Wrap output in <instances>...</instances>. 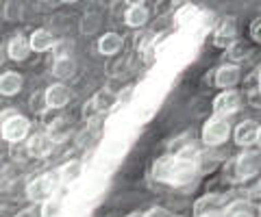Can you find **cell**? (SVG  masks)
Wrapping results in <instances>:
<instances>
[{"label": "cell", "mask_w": 261, "mask_h": 217, "mask_svg": "<svg viewBox=\"0 0 261 217\" xmlns=\"http://www.w3.org/2000/svg\"><path fill=\"white\" fill-rule=\"evenodd\" d=\"M198 170H200V154L192 146H185L181 150H176L174 154L161 157L152 165V176L159 182L183 187V184L192 182L196 178Z\"/></svg>", "instance_id": "cell-1"}, {"label": "cell", "mask_w": 261, "mask_h": 217, "mask_svg": "<svg viewBox=\"0 0 261 217\" xmlns=\"http://www.w3.org/2000/svg\"><path fill=\"white\" fill-rule=\"evenodd\" d=\"M59 187H61V182H59L57 172H48V174H42V176H37V178H33L27 184V198L33 204H44L46 200L57 196V189Z\"/></svg>", "instance_id": "cell-2"}, {"label": "cell", "mask_w": 261, "mask_h": 217, "mask_svg": "<svg viewBox=\"0 0 261 217\" xmlns=\"http://www.w3.org/2000/svg\"><path fill=\"white\" fill-rule=\"evenodd\" d=\"M3 126H0V133H3V139L9 143H20L29 137L31 133V122L24 115L18 113H9L7 117L0 119Z\"/></svg>", "instance_id": "cell-3"}, {"label": "cell", "mask_w": 261, "mask_h": 217, "mask_svg": "<svg viewBox=\"0 0 261 217\" xmlns=\"http://www.w3.org/2000/svg\"><path fill=\"white\" fill-rule=\"evenodd\" d=\"M231 135V124L228 119L224 117H209L205 126H202V141L207 143L209 148H216V146H222V143L228 139Z\"/></svg>", "instance_id": "cell-4"}, {"label": "cell", "mask_w": 261, "mask_h": 217, "mask_svg": "<svg viewBox=\"0 0 261 217\" xmlns=\"http://www.w3.org/2000/svg\"><path fill=\"white\" fill-rule=\"evenodd\" d=\"M261 172V152L244 150L235 159V180H250Z\"/></svg>", "instance_id": "cell-5"}, {"label": "cell", "mask_w": 261, "mask_h": 217, "mask_svg": "<svg viewBox=\"0 0 261 217\" xmlns=\"http://www.w3.org/2000/svg\"><path fill=\"white\" fill-rule=\"evenodd\" d=\"M226 196L222 194H205L200 196L194 202V215L196 217H216L222 215V211L226 208Z\"/></svg>", "instance_id": "cell-6"}, {"label": "cell", "mask_w": 261, "mask_h": 217, "mask_svg": "<svg viewBox=\"0 0 261 217\" xmlns=\"http://www.w3.org/2000/svg\"><path fill=\"white\" fill-rule=\"evenodd\" d=\"M242 104V96L235 91V89H228V91H222L214 100V115L216 117H224L228 119V115H233L235 111L240 109Z\"/></svg>", "instance_id": "cell-7"}, {"label": "cell", "mask_w": 261, "mask_h": 217, "mask_svg": "<svg viewBox=\"0 0 261 217\" xmlns=\"http://www.w3.org/2000/svg\"><path fill=\"white\" fill-rule=\"evenodd\" d=\"M55 150V143L53 139L48 137L46 133H33L29 135L27 139V154L33 157V159H46L50 157Z\"/></svg>", "instance_id": "cell-8"}, {"label": "cell", "mask_w": 261, "mask_h": 217, "mask_svg": "<svg viewBox=\"0 0 261 217\" xmlns=\"http://www.w3.org/2000/svg\"><path fill=\"white\" fill-rule=\"evenodd\" d=\"M238 42V22L233 18H226L218 24V28L214 30V44L220 48H228Z\"/></svg>", "instance_id": "cell-9"}, {"label": "cell", "mask_w": 261, "mask_h": 217, "mask_svg": "<svg viewBox=\"0 0 261 217\" xmlns=\"http://www.w3.org/2000/svg\"><path fill=\"white\" fill-rule=\"evenodd\" d=\"M70 100H72V91L68 89V85H63V83L50 85L44 94V102L48 109H63Z\"/></svg>", "instance_id": "cell-10"}, {"label": "cell", "mask_w": 261, "mask_h": 217, "mask_svg": "<svg viewBox=\"0 0 261 217\" xmlns=\"http://www.w3.org/2000/svg\"><path fill=\"white\" fill-rule=\"evenodd\" d=\"M240 68L235 66V63H224V66H220L216 70V85L220 87L222 91H228V89H233L235 85L240 83Z\"/></svg>", "instance_id": "cell-11"}, {"label": "cell", "mask_w": 261, "mask_h": 217, "mask_svg": "<svg viewBox=\"0 0 261 217\" xmlns=\"http://www.w3.org/2000/svg\"><path fill=\"white\" fill-rule=\"evenodd\" d=\"M257 133H259V124L252 122V119H246V122H242L235 128V141L242 148H250L257 143Z\"/></svg>", "instance_id": "cell-12"}, {"label": "cell", "mask_w": 261, "mask_h": 217, "mask_svg": "<svg viewBox=\"0 0 261 217\" xmlns=\"http://www.w3.org/2000/svg\"><path fill=\"white\" fill-rule=\"evenodd\" d=\"M148 18H150V13H148V7H146L144 3L128 5L126 11H124V22H126V26H130V28L144 26V24L148 22Z\"/></svg>", "instance_id": "cell-13"}, {"label": "cell", "mask_w": 261, "mask_h": 217, "mask_svg": "<svg viewBox=\"0 0 261 217\" xmlns=\"http://www.w3.org/2000/svg\"><path fill=\"white\" fill-rule=\"evenodd\" d=\"M55 44H57V42H55V35H53L48 28H37V30H33L31 37H29L31 52H46V50H50Z\"/></svg>", "instance_id": "cell-14"}, {"label": "cell", "mask_w": 261, "mask_h": 217, "mask_svg": "<svg viewBox=\"0 0 261 217\" xmlns=\"http://www.w3.org/2000/svg\"><path fill=\"white\" fill-rule=\"evenodd\" d=\"M113 104H116V98H113V94H109V91H100V94H96L94 98L85 104L83 115H85V117H92L94 113H100V111L111 109Z\"/></svg>", "instance_id": "cell-15"}, {"label": "cell", "mask_w": 261, "mask_h": 217, "mask_svg": "<svg viewBox=\"0 0 261 217\" xmlns=\"http://www.w3.org/2000/svg\"><path fill=\"white\" fill-rule=\"evenodd\" d=\"M83 167H85V163H83V161H79V159L63 163L59 170H57L59 182H61V184H74V182L81 178V174H83Z\"/></svg>", "instance_id": "cell-16"}, {"label": "cell", "mask_w": 261, "mask_h": 217, "mask_svg": "<svg viewBox=\"0 0 261 217\" xmlns=\"http://www.w3.org/2000/svg\"><path fill=\"white\" fill-rule=\"evenodd\" d=\"M24 76L20 72H5L0 74V96H15L22 91Z\"/></svg>", "instance_id": "cell-17"}, {"label": "cell", "mask_w": 261, "mask_h": 217, "mask_svg": "<svg viewBox=\"0 0 261 217\" xmlns=\"http://www.w3.org/2000/svg\"><path fill=\"white\" fill-rule=\"evenodd\" d=\"M70 133H72V124L68 117H55L53 122L48 124V131H46V135L53 139V143L65 141L70 137Z\"/></svg>", "instance_id": "cell-18"}, {"label": "cell", "mask_w": 261, "mask_h": 217, "mask_svg": "<svg viewBox=\"0 0 261 217\" xmlns=\"http://www.w3.org/2000/svg\"><path fill=\"white\" fill-rule=\"evenodd\" d=\"M122 46H124V39H122L118 33H105L100 39H98V52H100L102 57H113V54H118L122 50Z\"/></svg>", "instance_id": "cell-19"}, {"label": "cell", "mask_w": 261, "mask_h": 217, "mask_svg": "<svg viewBox=\"0 0 261 217\" xmlns=\"http://www.w3.org/2000/svg\"><path fill=\"white\" fill-rule=\"evenodd\" d=\"M31 54V46H29V39L24 35H15L9 46H7V57L13 59V61H24Z\"/></svg>", "instance_id": "cell-20"}, {"label": "cell", "mask_w": 261, "mask_h": 217, "mask_svg": "<svg viewBox=\"0 0 261 217\" xmlns=\"http://www.w3.org/2000/svg\"><path fill=\"white\" fill-rule=\"evenodd\" d=\"M74 70H76V63L70 54H59V57H55L53 74L57 78H70L72 74H74Z\"/></svg>", "instance_id": "cell-21"}, {"label": "cell", "mask_w": 261, "mask_h": 217, "mask_svg": "<svg viewBox=\"0 0 261 217\" xmlns=\"http://www.w3.org/2000/svg\"><path fill=\"white\" fill-rule=\"evenodd\" d=\"M222 217H252V206L248 200H235V202L226 204Z\"/></svg>", "instance_id": "cell-22"}, {"label": "cell", "mask_w": 261, "mask_h": 217, "mask_svg": "<svg viewBox=\"0 0 261 217\" xmlns=\"http://www.w3.org/2000/svg\"><path fill=\"white\" fill-rule=\"evenodd\" d=\"M61 211H63V202L57 196L46 200V202L42 204V217H59Z\"/></svg>", "instance_id": "cell-23"}, {"label": "cell", "mask_w": 261, "mask_h": 217, "mask_svg": "<svg viewBox=\"0 0 261 217\" xmlns=\"http://www.w3.org/2000/svg\"><path fill=\"white\" fill-rule=\"evenodd\" d=\"M15 182V172L11 165H3L0 163V194L7 189H11V184Z\"/></svg>", "instance_id": "cell-24"}, {"label": "cell", "mask_w": 261, "mask_h": 217, "mask_svg": "<svg viewBox=\"0 0 261 217\" xmlns=\"http://www.w3.org/2000/svg\"><path fill=\"white\" fill-rule=\"evenodd\" d=\"M226 50H228V57H233V59H244L248 54V48L244 44H240V42H235L233 46H228Z\"/></svg>", "instance_id": "cell-25"}, {"label": "cell", "mask_w": 261, "mask_h": 217, "mask_svg": "<svg viewBox=\"0 0 261 217\" xmlns=\"http://www.w3.org/2000/svg\"><path fill=\"white\" fill-rule=\"evenodd\" d=\"M142 217H172V213H170L168 208H163V206H152L146 213H142Z\"/></svg>", "instance_id": "cell-26"}, {"label": "cell", "mask_w": 261, "mask_h": 217, "mask_svg": "<svg viewBox=\"0 0 261 217\" xmlns=\"http://www.w3.org/2000/svg\"><path fill=\"white\" fill-rule=\"evenodd\" d=\"M133 85H128V87H124V94H120L118 98H116V104H120V107H124V104L130 100V96H133Z\"/></svg>", "instance_id": "cell-27"}, {"label": "cell", "mask_w": 261, "mask_h": 217, "mask_svg": "<svg viewBox=\"0 0 261 217\" xmlns=\"http://www.w3.org/2000/svg\"><path fill=\"white\" fill-rule=\"evenodd\" d=\"M5 15H7V20H15L20 15V5H15V3H9L7 5V11H5Z\"/></svg>", "instance_id": "cell-28"}, {"label": "cell", "mask_w": 261, "mask_h": 217, "mask_svg": "<svg viewBox=\"0 0 261 217\" xmlns=\"http://www.w3.org/2000/svg\"><path fill=\"white\" fill-rule=\"evenodd\" d=\"M250 35H252V39H255L257 44H261V18L252 22V26H250Z\"/></svg>", "instance_id": "cell-29"}, {"label": "cell", "mask_w": 261, "mask_h": 217, "mask_svg": "<svg viewBox=\"0 0 261 217\" xmlns=\"http://www.w3.org/2000/svg\"><path fill=\"white\" fill-rule=\"evenodd\" d=\"M194 13H196V9H194V7H185V9H183L181 13H178V22H181V24H185L187 20H192L190 15H194Z\"/></svg>", "instance_id": "cell-30"}, {"label": "cell", "mask_w": 261, "mask_h": 217, "mask_svg": "<svg viewBox=\"0 0 261 217\" xmlns=\"http://www.w3.org/2000/svg\"><path fill=\"white\" fill-rule=\"evenodd\" d=\"M252 198H255V200H261V180L255 184V187H252V194H250Z\"/></svg>", "instance_id": "cell-31"}, {"label": "cell", "mask_w": 261, "mask_h": 217, "mask_svg": "<svg viewBox=\"0 0 261 217\" xmlns=\"http://www.w3.org/2000/svg\"><path fill=\"white\" fill-rule=\"evenodd\" d=\"M5 57H7V54H5V48H3V46H0V66H3V61H5Z\"/></svg>", "instance_id": "cell-32"}, {"label": "cell", "mask_w": 261, "mask_h": 217, "mask_svg": "<svg viewBox=\"0 0 261 217\" xmlns=\"http://www.w3.org/2000/svg\"><path fill=\"white\" fill-rule=\"evenodd\" d=\"M257 143L261 146V126H259V133H257Z\"/></svg>", "instance_id": "cell-33"}, {"label": "cell", "mask_w": 261, "mask_h": 217, "mask_svg": "<svg viewBox=\"0 0 261 217\" xmlns=\"http://www.w3.org/2000/svg\"><path fill=\"white\" fill-rule=\"evenodd\" d=\"M126 217H142V213H128Z\"/></svg>", "instance_id": "cell-34"}, {"label": "cell", "mask_w": 261, "mask_h": 217, "mask_svg": "<svg viewBox=\"0 0 261 217\" xmlns=\"http://www.w3.org/2000/svg\"><path fill=\"white\" fill-rule=\"evenodd\" d=\"M259 80H261V68H259Z\"/></svg>", "instance_id": "cell-35"}, {"label": "cell", "mask_w": 261, "mask_h": 217, "mask_svg": "<svg viewBox=\"0 0 261 217\" xmlns=\"http://www.w3.org/2000/svg\"><path fill=\"white\" fill-rule=\"evenodd\" d=\"M216 217H222V215H216Z\"/></svg>", "instance_id": "cell-36"}, {"label": "cell", "mask_w": 261, "mask_h": 217, "mask_svg": "<svg viewBox=\"0 0 261 217\" xmlns=\"http://www.w3.org/2000/svg\"><path fill=\"white\" fill-rule=\"evenodd\" d=\"M172 217H174V215H172ZM178 217H181V215H178Z\"/></svg>", "instance_id": "cell-37"}]
</instances>
